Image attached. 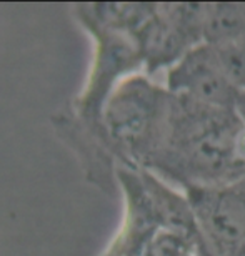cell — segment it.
<instances>
[{
    "label": "cell",
    "mask_w": 245,
    "mask_h": 256,
    "mask_svg": "<svg viewBox=\"0 0 245 256\" xmlns=\"http://www.w3.org/2000/svg\"><path fill=\"white\" fill-rule=\"evenodd\" d=\"M117 185L124 194V220L102 256H144L147 242L162 224L198 232L183 192L155 173L119 166Z\"/></svg>",
    "instance_id": "3957f363"
},
{
    "label": "cell",
    "mask_w": 245,
    "mask_h": 256,
    "mask_svg": "<svg viewBox=\"0 0 245 256\" xmlns=\"http://www.w3.org/2000/svg\"><path fill=\"white\" fill-rule=\"evenodd\" d=\"M75 14L95 42L89 78L75 100V116L92 132L105 136L102 112L107 98L124 78L140 74L144 60L132 32L102 22L89 12L87 5H77Z\"/></svg>",
    "instance_id": "277c9868"
},
{
    "label": "cell",
    "mask_w": 245,
    "mask_h": 256,
    "mask_svg": "<svg viewBox=\"0 0 245 256\" xmlns=\"http://www.w3.org/2000/svg\"><path fill=\"white\" fill-rule=\"evenodd\" d=\"M243 126L238 110L172 95L165 140L150 172L180 190L243 180L245 166L237 153Z\"/></svg>",
    "instance_id": "6da1fadb"
},
{
    "label": "cell",
    "mask_w": 245,
    "mask_h": 256,
    "mask_svg": "<svg viewBox=\"0 0 245 256\" xmlns=\"http://www.w3.org/2000/svg\"><path fill=\"white\" fill-rule=\"evenodd\" d=\"M165 88L172 95L187 96L217 108L238 110L243 96L223 74L210 44L192 48L170 66L165 75Z\"/></svg>",
    "instance_id": "8992f818"
},
{
    "label": "cell",
    "mask_w": 245,
    "mask_h": 256,
    "mask_svg": "<svg viewBox=\"0 0 245 256\" xmlns=\"http://www.w3.org/2000/svg\"><path fill=\"white\" fill-rule=\"evenodd\" d=\"M144 256H205L200 232L162 224L152 233Z\"/></svg>",
    "instance_id": "52a82bcc"
},
{
    "label": "cell",
    "mask_w": 245,
    "mask_h": 256,
    "mask_svg": "<svg viewBox=\"0 0 245 256\" xmlns=\"http://www.w3.org/2000/svg\"><path fill=\"white\" fill-rule=\"evenodd\" d=\"M172 94L149 75L134 74L115 86L102 112L105 136L119 166L147 170L162 150Z\"/></svg>",
    "instance_id": "7a4b0ae2"
},
{
    "label": "cell",
    "mask_w": 245,
    "mask_h": 256,
    "mask_svg": "<svg viewBox=\"0 0 245 256\" xmlns=\"http://www.w3.org/2000/svg\"><path fill=\"white\" fill-rule=\"evenodd\" d=\"M195 216L205 256H245V178L182 188Z\"/></svg>",
    "instance_id": "5b68a950"
}]
</instances>
